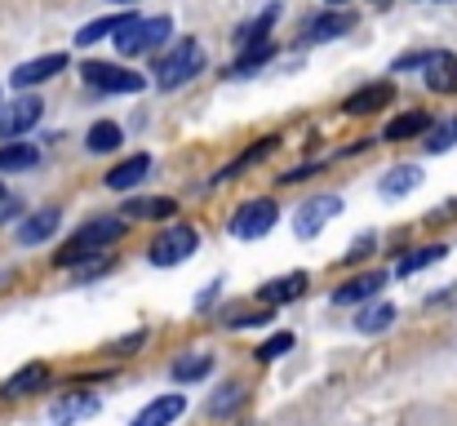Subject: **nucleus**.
Wrapping results in <instances>:
<instances>
[{
	"label": "nucleus",
	"instance_id": "f257e3e1",
	"mask_svg": "<svg viewBox=\"0 0 457 426\" xmlns=\"http://www.w3.org/2000/svg\"><path fill=\"white\" fill-rule=\"evenodd\" d=\"M120 236H125V222H120V218H94V222H85V227L67 240V249L58 254V267L85 263V258H94V254L112 249Z\"/></svg>",
	"mask_w": 457,
	"mask_h": 426
},
{
	"label": "nucleus",
	"instance_id": "f03ea898",
	"mask_svg": "<svg viewBox=\"0 0 457 426\" xmlns=\"http://www.w3.org/2000/svg\"><path fill=\"white\" fill-rule=\"evenodd\" d=\"M169 31H173V22H169V18H138V13H129V22L116 31V49H120L125 58L155 54V49L169 40Z\"/></svg>",
	"mask_w": 457,
	"mask_h": 426
},
{
	"label": "nucleus",
	"instance_id": "7ed1b4c3",
	"mask_svg": "<svg viewBox=\"0 0 457 426\" xmlns=\"http://www.w3.org/2000/svg\"><path fill=\"white\" fill-rule=\"evenodd\" d=\"M195 71H204V49H200L195 40H178V49L155 63V85H160V89H178V85H187Z\"/></svg>",
	"mask_w": 457,
	"mask_h": 426
},
{
	"label": "nucleus",
	"instance_id": "20e7f679",
	"mask_svg": "<svg viewBox=\"0 0 457 426\" xmlns=\"http://www.w3.org/2000/svg\"><path fill=\"white\" fill-rule=\"evenodd\" d=\"M80 76H85V85L98 89V94H143V89H147V80H143L138 71L116 67V63H85Z\"/></svg>",
	"mask_w": 457,
	"mask_h": 426
},
{
	"label": "nucleus",
	"instance_id": "39448f33",
	"mask_svg": "<svg viewBox=\"0 0 457 426\" xmlns=\"http://www.w3.org/2000/svg\"><path fill=\"white\" fill-rule=\"evenodd\" d=\"M195 249H200V231L182 222V227H169L160 240H152L147 263H152V267H178V263H187Z\"/></svg>",
	"mask_w": 457,
	"mask_h": 426
},
{
	"label": "nucleus",
	"instance_id": "423d86ee",
	"mask_svg": "<svg viewBox=\"0 0 457 426\" xmlns=\"http://www.w3.org/2000/svg\"><path fill=\"white\" fill-rule=\"evenodd\" d=\"M342 213V200L337 196H311L298 205V213H294V236L298 240H311V236H320L324 227H328V218H337Z\"/></svg>",
	"mask_w": 457,
	"mask_h": 426
},
{
	"label": "nucleus",
	"instance_id": "0eeeda50",
	"mask_svg": "<svg viewBox=\"0 0 457 426\" xmlns=\"http://www.w3.org/2000/svg\"><path fill=\"white\" fill-rule=\"evenodd\" d=\"M276 213H280L276 200H267V196H262V200H249V205L231 218V231H236L240 240H258V236H267V231L276 227Z\"/></svg>",
	"mask_w": 457,
	"mask_h": 426
},
{
	"label": "nucleus",
	"instance_id": "6e6552de",
	"mask_svg": "<svg viewBox=\"0 0 457 426\" xmlns=\"http://www.w3.org/2000/svg\"><path fill=\"white\" fill-rule=\"evenodd\" d=\"M36 121H40V103H36V98H13V103L0 112V134L9 142V138H18V134H27Z\"/></svg>",
	"mask_w": 457,
	"mask_h": 426
},
{
	"label": "nucleus",
	"instance_id": "1a4fd4ad",
	"mask_svg": "<svg viewBox=\"0 0 457 426\" xmlns=\"http://www.w3.org/2000/svg\"><path fill=\"white\" fill-rule=\"evenodd\" d=\"M67 67V54H45V58H31V63H22L9 80L18 85V89H31V85H40V80H49V76H58Z\"/></svg>",
	"mask_w": 457,
	"mask_h": 426
},
{
	"label": "nucleus",
	"instance_id": "9d476101",
	"mask_svg": "<svg viewBox=\"0 0 457 426\" xmlns=\"http://www.w3.org/2000/svg\"><path fill=\"white\" fill-rule=\"evenodd\" d=\"M427 89L436 94H457V54L440 49L427 58Z\"/></svg>",
	"mask_w": 457,
	"mask_h": 426
},
{
	"label": "nucleus",
	"instance_id": "9b49d317",
	"mask_svg": "<svg viewBox=\"0 0 457 426\" xmlns=\"http://www.w3.org/2000/svg\"><path fill=\"white\" fill-rule=\"evenodd\" d=\"M45 382H49V369H45V364H22V369L0 387V396H4V400H22V396L45 391Z\"/></svg>",
	"mask_w": 457,
	"mask_h": 426
},
{
	"label": "nucleus",
	"instance_id": "f8f14e48",
	"mask_svg": "<svg viewBox=\"0 0 457 426\" xmlns=\"http://www.w3.org/2000/svg\"><path fill=\"white\" fill-rule=\"evenodd\" d=\"M98 413V396H62L54 409H49V422L54 426H76L80 418H94Z\"/></svg>",
	"mask_w": 457,
	"mask_h": 426
},
{
	"label": "nucleus",
	"instance_id": "ddd939ff",
	"mask_svg": "<svg viewBox=\"0 0 457 426\" xmlns=\"http://www.w3.org/2000/svg\"><path fill=\"white\" fill-rule=\"evenodd\" d=\"M187 413V396H160V400H152L138 418H134V426H169V422H178Z\"/></svg>",
	"mask_w": 457,
	"mask_h": 426
},
{
	"label": "nucleus",
	"instance_id": "4468645a",
	"mask_svg": "<svg viewBox=\"0 0 457 426\" xmlns=\"http://www.w3.org/2000/svg\"><path fill=\"white\" fill-rule=\"evenodd\" d=\"M306 271H294V276H276V280H267L258 288V297L267 302V306H285V302H294V297H303L306 293Z\"/></svg>",
	"mask_w": 457,
	"mask_h": 426
},
{
	"label": "nucleus",
	"instance_id": "2eb2a0df",
	"mask_svg": "<svg viewBox=\"0 0 457 426\" xmlns=\"http://www.w3.org/2000/svg\"><path fill=\"white\" fill-rule=\"evenodd\" d=\"M391 85H364L360 94H351L346 103H342V112L346 116H369V112H382V107H391Z\"/></svg>",
	"mask_w": 457,
	"mask_h": 426
},
{
	"label": "nucleus",
	"instance_id": "dca6fc26",
	"mask_svg": "<svg viewBox=\"0 0 457 426\" xmlns=\"http://www.w3.org/2000/svg\"><path fill=\"white\" fill-rule=\"evenodd\" d=\"M143 178H152V155H129V160H120V164L107 173V187H112V191H129V187H138Z\"/></svg>",
	"mask_w": 457,
	"mask_h": 426
},
{
	"label": "nucleus",
	"instance_id": "f3484780",
	"mask_svg": "<svg viewBox=\"0 0 457 426\" xmlns=\"http://www.w3.org/2000/svg\"><path fill=\"white\" fill-rule=\"evenodd\" d=\"M382 284H386V276L382 271H369V276H355V280H346L337 293H333V302L337 306H351V302H369V297H378L382 293Z\"/></svg>",
	"mask_w": 457,
	"mask_h": 426
},
{
	"label": "nucleus",
	"instance_id": "a211bd4d",
	"mask_svg": "<svg viewBox=\"0 0 457 426\" xmlns=\"http://www.w3.org/2000/svg\"><path fill=\"white\" fill-rule=\"evenodd\" d=\"M58 222H62L58 209H40V213H31V218L18 227V245H40V240H49V236L58 231Z\"/></svg>",
	"mask_w": 457,
	"mask_h": 426
},
{
	"label": "nucleus",
	"instance_id": "6ab92c4d",
	"mask_svg": "<svg viewBox=\"0 0 457 426\" xmlns=\"http://www.w3.org/2000/svg\"><path fill=\"white\" fill-rule=\"evenodd\" d=\"M355 27V18L351 13H320V18H311L303 27L306 40H337V36H346Z\"/></svg>",
	"mask_w": 457,
	"mask_h": 426
},
{
	"label": "nucleus",
	"instance_id": "aec40b11",
	"mask_svg": "<svg viewBox=\"0 0 457 426\" xmlns=\"http://www.w3.org/2000/svg\"><path fill=\"white\" fill-rule=\"evenodd\" d=\"M125 213L129 218H147V222H164V218L178 213V200H169V196H143V200H129Z\"/></svg>",
	"mask_w": 457,
	"mask_h": 426
},
{
	"label": "nucleus",
	"instance_id": "412c9836",
	"mask_svg": "<svg viewBox=\"0 0 457 426\" xmlns=\"http://www.w3.org/2000/svg\"><path fill=\"white\" fill-rule=\"evenodd\" d=\"M413 187H422V169H418V164H395V169L382 178V196H391V200H395V196H409Z\"/></svg>",
	"mask_w": 457,
	"mask_h": 426
},
{
	"label": "nucleus",
	"instance_id": "4be33fe9",
	"mask_svg": "<svg viewBox=\"0 0 457 426\" xmlns=\"http://www.w3.org/2000/svg\"><path fill=\"white\" fill-rule=\"evenodd\" d=\"M427 129H431V116H427V112H409V116H395V121L382 129V138L404 142V138H413V134H427Z\"/></svg>",
	"mask_w": 457,
	"mask_h": 426
},
{
	"label": "nucleus",
	"instance_id": "5701e85b",
	"mask_svg": "<svg viewBox=\"0 0 457 426\" xmlns=\"http://www.w3.org/2000/svg\"><path fill=\"white\" fill-rule=\"evenodd\" d=\"M85 142H89V151H94V155H107V151H116V146L125 142V129H120L116 121H98V125H89Z\"/></svg>",
	"mask_w": 457,
	"mask_h": 426
},
{
	"label": "nucleus",
	"instance_id": "b1692460",
	"mask_svg": "<svg viewBox=\"0 0 457 426\" xmlns=\"http://www.w3.org/2000/svg\"><path fill=\"white\" fill-rule=\"evenodd\" d=\"M36 160H40V146H31V142H9V146H0V173L31 169Z\"/></svg>",
	"mask_w": 457,
	"mask_h": 426
},
{
	"label": "nucleus",
	"instance_id": "393cba45",
	"mask_svg": "<svg viewBox=\"0 0 457 426\" xmlns=\"http://www.w3.org/2000/svg\"><path fill=\"white\" fill-rule=\"evenodd\" d=\"M129 22V13H112V18H98V22H89V27H80L76 31V40L80 45H94V40H107V36H116L120 27Z\"/></svg>",
	"mask_w": 457,
	"mask_h": 426
},
{
	"label": "nucleus",
	"instance_id": "a878e982",
	"mask_svg": "<svg viewBox=\"0 0 457 426\" xmlns=\"http://www.w3.org/2000/svg\"><path fill=\"white\" fill-rule=\"evenodd\" d=\"M449 249L445 245H427V249H418V254H404L400 263H395V271L400 276H413V271H422V267H431V263H440Z\"/></svg>",
	"mask_w": 457,
	"mask_h": 426
},
{
	"label": "nucleus",
	"instance_id": "bb28decb",
	"mask_svg": "<svg viewBox=\"0 0 457 426\" xmlns=\"http://www.w3.org/2000/svg\"><path fill=\"white\" fill-rule=\"evenodd\" d=\"M395 320V306H386V302H378V306H364L360 311V320H355V329L360 333H382L386 324Z\"/></svg>",
	"mask_w": 457,
	"mask_h": 426
},
{
	"label": "nucleus",
	"instance_id": "cd10ccee",
	"mask_svg": "<svg viewBox=\"0 0 457 426\" xmlns=\"http://www.w3.org/2000/svg\"><path fill=\"white\" fill-rule=\"evenodd\" d=\"M271 54H276V45H271V40H262V45H249V49L240 54V63H236V76H253V71H258V67H262Z\"/></svg>",
	"mask_w": 457,
	"mask_h": 426
},
{
	"label": "nucleus",
	"instance_id": "c85d7f7f",
	"mask_svg": "<svg viewBox=\"0 0 457 426\" xmlns=\"http://www.w3.org/2000/svg\"><path fill=\"white\" fill-rule=\"evenodd\" d=\"M240 405H245V387H227V391H218V396L209 400V413H213V418H231Z\"/></svg>",
	"mask_w": 457,
	"mask_h": 426
},
{
	"label": "nucleus",
	"instance_id": "c756f323",
	"mask_svg": "<svg viewBox=\"0 0 457 426\" xmlns=\"http://www.w3.org/2000/svg\"><path fill=\"white\" fill-rule=\"evenodd\" d=\"M294 351V333H276V338H267L253 355L262 360V364H271V360H280V355H289Z\"/></svg>",
	"mask_w": 457,
	"mask_h": 426
},
{
	"label": "nucleus",
	"instance_id": "7c9ffc66",
	"mask_svg": "<svg viewBox=\"0 0 457 426\" xmlns=\"http://www.w3.org/2000/svg\"><path fill=\"white\" fill-rule=\"evenodd\" d=\"M209 369H213L209 355H191V360H178V364H173V378H178V382H195V378H204Z\"/></svg>",
	"mask_w": 457,
	"mask_h": 426
},
{
	"label": "nucleus",
	"instance_id": "2f4dec72",
	"mask_svg": "<svg viewBox=\"0 0 457 426\" xmlns=\"http://www.w3.org/2000/svg\"><path fill=\"white\" fill-rule=\"evenodd\" d=\"M453 142H457V121H445L440 129H431V134H427L422 146H427V151H449Z\"/></svg>",
	"mask_w": 457,
	"mask_h": 426
},
{
	"label": "nucleus",
	"instance_id": "473e14b6",
	"mask_svg": "<svg viewBox=\"0 0 457 426\" xmlns=\"http://www.w3.org/2000/svg\"><path fill=\"white\" fill-rule=\"evenodd\" d=\"M364 254H373V236H360V240L346 249V263H360Z\"/></svg>",
	"mask_w": 457,
	"mask_h": 426
},
{
	"label": "nucleus",
	"instance_id": "72a5a7b5",
	"mask_svg": "<svg viewBox=\"0 0 457 426\" xmlns=\"http://www.w3.org/2000/svg\"><path fill=\"white\" fill-rule=\"evenodd\" d=\"M328 4H346V0H328Z\"/></svg>",
	"mask_w": 457,
	"mask_h": 426
},
{
	"label": "nucleus",
	"instance_id": "f704fd0d",
	"mask_svg": "<svg viewBox=\"0 0 457 426\" xmlns=\"http://www.w3.org/2000/svg\"><path fill=\"white\" fill-rule=\"evenodd\" d=\"M116 4H134V0H116Z\"/></svg>",
	"mask_w": 457,
	"mask_h": 426
},
{
	"label": "nucleus",
	"instance_id": "c9c22d12",
	"mask_svg": "<svg viewBox=\"0 0 457 426\" xmlns=\"http://www.w3.org/2000/svg\"><path fill=\"white\" fill-rule=\"evenodd\" d=\"M0 200H4V187H0Z\"/></svg>",
	"mask_w": 457,
	"mask_h": 426
}]
</instances>
